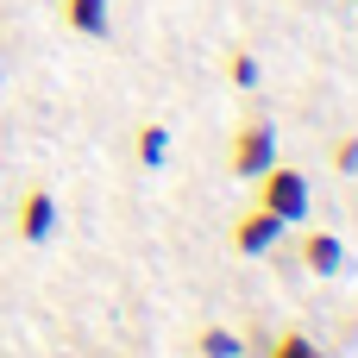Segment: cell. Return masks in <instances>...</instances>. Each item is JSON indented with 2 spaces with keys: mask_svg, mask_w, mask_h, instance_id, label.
<instances>
[{
  "mask_svg": "<svg viewBox=\"0 0 358 358\" xmlns=\"http://www.w3.org/2000/svg\"><path fill=\"white\" fill-rule=\"evenodd\" d=\"M252 201L264 214H277L283 227H296V220H308V176L296 164H271V170L252 176Z\"/></svg>",
  "mask_w": 358,
  "mask_h": 358,
  "instance_id": "1",
  "label": "cell"
},
{
  "mask_svg": "<svg viewBox=\"0 0 358 358\" xmlns=\"http://www.w3.org/2000/svg\"><path fill=\"white\" fill-rule=\"evenodd\" d=\"M277 164V126L271 120H239L233 126V145H227V170L239 176V182H252L258 170H271Z\"/></svg>",
  "mask_w": 358,
  "mask_h": 358,
  "instance_id": "2",
  "label": "cell"
},
{
  "mask_svg": "<svg viewBox=\"0 0 358 358\" xmlns=\"http://www.w3.org/2000/svg\"><path fill=\"white\" fill-rule=\"evenodd\" d=\"M277 239H283V220H277V214H264L258 201H252V208H245V214L227 227V245H233L239 258H264Z\"/></svg>",
  "mask_w": 358,
  "mask_h": 358,
  "instance_id": "3",
  "label": "cell"
},
{
  "mask_svg": "<svg viewBox=\"0 0 358 358\" xmlns=\"http://www.w3.org/2000/svg\"><path fill=\"white\" fill-rule=\"evenodd\" d=\"M13 220H19V239H25V245H44V239L57 233V195H50L44 182H31V189L19 195V214H13Z\"/></svg>",
  "mask_w": 358,
  "mask_h": 358,
  "instance_id": "4",
  "label": "cell"
},
{
  "mask_svg": "<svg viewBox=\"0 0 358 358\" xmlns=\"http://www.w3.org/2000/svg\"><path fill=\"white\" fill-rule=\"evenodd\" d=\"M296 258H302V271H315V277H340L346 271V245H340V233H302L296 239Z\"/></svg>",
  "mask_w": 358,
  "mask_h": 358,
  "instance_id": "5",
  "label": "cell"
},
{
  "mask_svg": "<svg viewBox=\"0 0 358 358\" xmlns=\"http://www.w3.org/2000/svg\"><path fill=\"white\" fill-rule=\"evenodd\" d=\"M57 19L76 38H107L113 31V0H57Z\"/></svg>",
  "mask_w": 358,
  "mask_h": 358,
  "instance_id": "6",
  "label": "cell"
},
{
  "mask_svg": "<svg viewBox=\"0 0 358 358\" xmlns=\"http://www.w3.org/2000/svg\"><path fill=\"white\" fill-rule=\"evenodd\" d=\"M132 157H138V170H164L170 164V126L164 120H138L132 126Z\"/></svg>",
  "mask_w": 358,
  "mask_h": 358,
  "instance_id": "7",
  "label": "cell"
},
{
  "mask_svg": "<svg viewBox=\"0 0 358 358\" xmlns=\"http://www.w3.org/2000/svg\"><path fill=\"white\" fill-rule=\"evenodd\" d=\"M227 82H233V88H245V94L264 82V63H258V50H252V44H233V50H227Z\"/></svg>",
  "mask_w": 358,
  "mask_h": 358,
  "instance_id": "8",
  "label": "cell"
},
{
  "mask_svg": "<svg viewBox=\"0 0 358 358\" xmlns=\"http://www.w3.org/2000/svg\"><path fill=\"white\" fill-rule=\"evenodd\" d=\"M195 352L201 358H239L245 352V334H233V327H201V334H195Z\"/></svg>",
  "mask_w": 358,
  "mask_h": 358,
  "instance_id": "9",
  "label": "cell"
},
{
  "mask_svg": "<svg viewBox=\"0 0 358 358\" xmlns=\"http://www.w3.org/2000/svg\"><path fill=\"white\" fill-rule=\"evenodd\" d=\"M264 358H327V352H321L302 327H283V334L271 340V352H264Z\"/></svg>",
  "mask_w": 358,
  "mask_h": 358,
  "instance_id": "10",
  "label": "cell"
},
{
  "mask_svg": "<svg viewBox=\"0 0 358 358\" xmlns=\"http://www.w3.org/2000/svg\"><path fill=\"white\" fill-rule=\"evenodd\" d=\"M334 170L340 176H358V132H340L334 138Z\"/></svg>",
  "mask_w": 358,
  "mask_h": 358,
  "instance_id": "11",
  "label": "cell"
}]
</instances>
